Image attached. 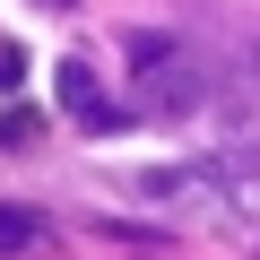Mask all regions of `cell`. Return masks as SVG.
I'll list each match as a JSON object with an SVG mask.
<instances>
[{
	"label": "cell",
	"instance_id": "obj_1",
	"mask_svg": "<svg viewBox=\"0 0 260 260\" xmlns=\"http://www.w3.org/2000/svg\"><path fill=\"white\" fill-rule=\"evenodd\" d=\"M52 95H61L70 113H95V104H104V95H95V70H87V61H61V70H52Z\"/></svg>",
	"mask_w": 260,
	"mask_h": 260
},
{
	"label": "cell",
	"instance_id": "obj_2",
	"mask_svg": "<svg viewBox=\"0 0 260 260\" xmlns=\"http://www.w3.org/2000/svg\"><path fill=\"white\" fill-rule=\"evenodd\" d=\"M44 243V217L35 208H0V260H9V251H35Z\"/></svg>",
	"mask_w": 260,
	"mask_h": 260
},
{
	"label": "cell",
	"instance_id": "obj_3",
	"mask_svg": "<svg viewBox=\"0 0 260 260\" xmlns=\"http://www.w3.org/2000/svg\"><path fill=\"white\" fill-rule=\"evenodd\" d=\"M225 182H234L225 200H234L243 217H260V165H225Z\"/></svg>",
	"mask_w": 260,
	"mask_h": 260
},
{
	"label": "cell",
	"instance_id": "obj_4",
	"mask_svg": "<svg viewBox=\"0 0 260 260\" xmlns=\"http://www.w3.org/2000/svg\"><path fill=\"white\" fill-rule=\"evenodd\" d=\"M35 130H44V121H35L26 104H18V113H0V148H26V139H35Z\"/></svg>",
	"mask_w": 260,
	"mask_h": 260
},
{
	"label": "cell",
	"instance_id": "obj_5",
	"mask_svg": "<svg viewBox=\"0 0 260 260\" xmlns=\"http://www.w3.org/2000/svg\"><path fill=\"white\" fill-rule=\"evenodd\" d=\"M130 61H139V70H165L174 44H165V35H130Z\"/></svg>",
	"mask_w": 260,
	"mask_h": 260
},
{
	"label": "cell",
	"instance_id": "obj_6",
	"mask_svg": "<svg viewBox=\"0 0 260 260\" xmlns=\"http://www.w3.org/2000/svg\"><path fill=\"white\" fill-rule=\"evenodd\" d=\"M44 9H78V0H44Z\"/></svg>",
	"mask_w": 260,
	"mask_h": 260
},
{
	"label": "cell",
	"instance_id": "obj_7",
	"mask_svg": "<svg viewBox=\"0 0 260 260\" xmlns=\"http://www.w3.org/2000/svg\"><path fill=\"white\" fill-rule=\"evenodd\" d=\"M251 70H260V44H251Z\"/></svg>",
	"mask_w": 260,
	"mask_h": 260
}]
</instances>
